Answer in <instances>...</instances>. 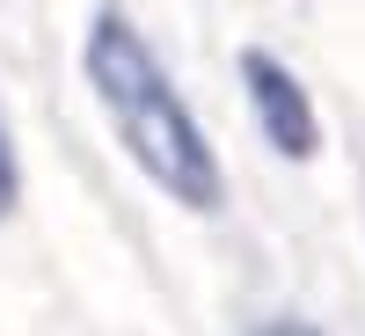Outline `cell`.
I'll use <instances>...</instances> for the list:
<instances>
[{
	"mask_svg": "<svg viewBox=\"0 0 365 336\" xmlns=\"http://www.w3.org/2000/svg\"><path fill=\"white\" fill-rule=\"evenodd\" d=\"M241 73H249L256 103H263V132H270V146H278V154H314L307 88H299V81L278 66V58H263V51H249V58H241Z\"/></svg>",
	"mask_w": 365,
	"mask_h": 336,
	"instance_id": "6da1fadb",
	"label": "cell"
}]
</instances>
